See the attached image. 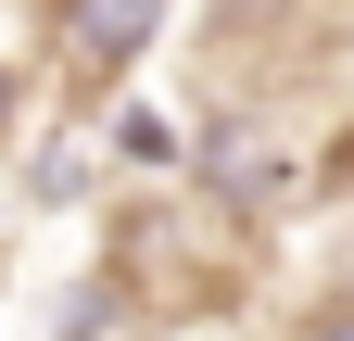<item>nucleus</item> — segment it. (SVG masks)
<instances>
[{
    "mask_svg": "<svg viewBox=\"0 0 354 341\" xmlns=\"http://www.w3.org/2000/svg\"><path fill=\"white\" fill-rule=\"evenodd\" d=\"M51 38H64V64H88V89H114L165 38V0H51Z\"/></svg>",
    "mask_w": 354,
    "mask_h": 341,
    "instance_id": "f257e3e1",
    "label": "nucleus"
},
{
    "mask_svg": "<svg viewBox=\"0 0 354 341\" xmlns=\"http://www.w3.org/2000/svg\"><path fill=\"white\" fill-rule=\"evenodd\" d=\"M114 164H165V177H177V164H190V139H177L165 114H114Z\"/></svg>",
    "mask_w": 354,
    "mask_h": 341,
    "instance_id": "f03ea898",
    "label": "nucleus"
},
{
    "mask_svg": "<svg viewBox=\"0 0 354 341\" xmlns=\"http://www.w3.org/2000/svg\"><path fill=\"white\" fill-rule=\"evenodd\" d=\"M304 341H354V291H342V304H317V316H304Z\"/></svg>",
    "mask_w": 354,
    "mask_h": 341,
    "instance_id": "7ed1b4c3",
    "label": "nucleus"
},
{
    "mask_svg": "<svg viewBox=\"0 0 354 341\" xmlns=\"http://www.w3.org/2000/svg\"><path fill=\"white\" fill-rule=\"evenodd\" d=\"M13 114H26V76H13V64H0V139H13Z\"/></svg>",
    "mask_w": 354,
    "mask_h": 341,
    "instance_id": "20e7f679",
    "label": "nucleus"
},
{
    "mask_svg": "<svg viewBox=\"0 0 354 341\" xmlns=\"http://www.w3.org/2000/svg\"><path fill=\"white\" fill-rule=\"evenodd\" d=\"M342 164H354V152H342Z\"/></svg>",
    "mask_w": 354,
    "mask_h": 341,
    "instance_id": "39448f33",
    "label": "nucleus"
}]
</instances>
